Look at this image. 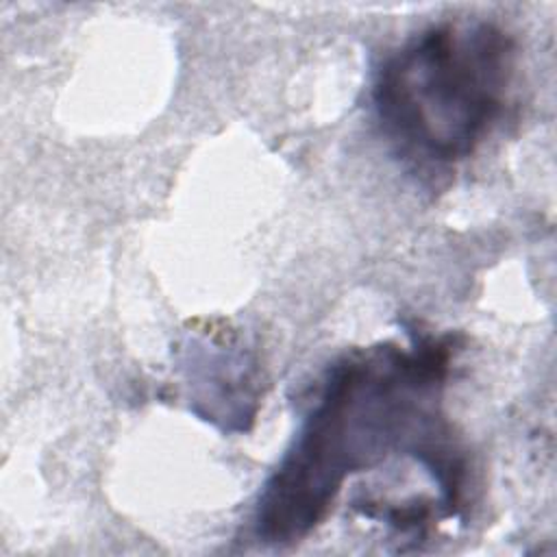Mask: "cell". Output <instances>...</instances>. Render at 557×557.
Returning <instances> with one entry per match:
<instances>
[{"label": "cell", "mask_w": 557, "mask_h": 557, "mask_svg": "<svg viewBox=\"0 0 557 557\" xmlns=\"http://www.w3.org/2000/svg\"><path fill=\"white\" fill-rule=\"evenodd\" d=\"M457 352L453 335L383 342L337 359L292 446L265 481L252 527L263 544L287 546L329 513L344 483L392 455H413L440 483L463 474L444 440V381Z\"/></svg>", "instance_id": "1"}, {"label": "cell", "mask_w": 557, "mask_h": 557, "mask_svg": "<svg viewBox=\"0 0 557 557\" xmlns=\"http://www.w3.org/2000/svg\"><path fill=\"white\" fill-rule=\"evenodd\" d=\"M516 48L485 20H446L385 57L372 83L383 135L422 163L470 157L503 113Z\"/></svg>", "instance_id": "2"}]
</instances>
